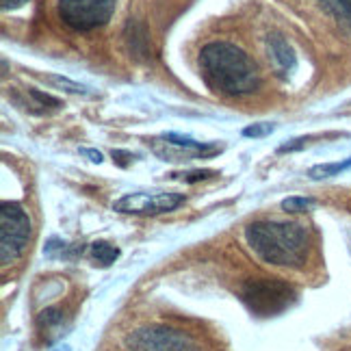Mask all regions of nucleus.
Instances as JSON below:
<instances>
[{
	"label": "nucleus",
	"mask_w": 351,
	"mask_h": 351,
	"mask_svg": "<svg viewBox=\"0 0 351 351\" xmlns=\"http://www.w3.org/2000/svg\"><path fill=\"white\" fill-rule=\"evenodd\" d=\"M199 72L206 85L223 96H247L261 85L256 63L228 42H210L199 50Z\"/></svg>",
	"instance_id": "1"
},
{
	"label": "nucleus",
	"mask_w": 351,
	"mask_h": 351,
	"mask_svg": "<svg viewBox=\"0 0 351 351\" xmlns=\"http://www.w3.org/2000/svg\"><path fill=\"white\" fill-rule=\"evenodd\" d=\"M245 239L261 261L276 267L302 269L310 254V234L295 221H254L245 228Z\"/></svg>",
	"instance_id": "2"
},
{
	"label": "nucleus",
	"mask_w": 351,
	"mask_h": 351,
	"mask_svg": "<svg viewBox=\"0 0 351 351\" xmlns=\"http://www.w3.org/2000/svg\"><path fill=\"white\" fill-rule=\"evenodd\" d=\"M241 297L254 315L274 317L291 306L295 293L287 282L278 278H254L243 285Z\"/></svg>",
	"instance_id": "3"
},
{
	"label": "nucleus",
	"mask_w": 351,
	"mask_h": 351,
	"mask_svg": "<svg viewBox=\"0 0 351 351\" xmlns=\"http://www.w3.org/2000/svg\"><path fill=\"white\" fill-rule=\"evenodd\" d=\"M31 239V219L18 202H3L0 206V261L5 267L16 263Z\"/></svg>",
	"instance_id": "4"
},
{
	"label": "nucleus",
	"mask_w": 351,
	"mask_h": 351,
	"mask_svg": "<svg viewBox=\"0 0 351 351\" xmlns=\"http://www.w3.org/2000/svg\"><path fill=\"white\" fill-rule=\"evenodd\" d=\"M130 351H202L191 334L167 326L139 328L126 336Z\"/></svg>",
	"instance_id": "5"
},
{
	"label": "nucleus",
	"mask_w": 351,
	"mask_h": 351,
	"mask_svg": "<svg viewBox=\"0 0 351 351\" xmlns=\"http://www.w3.org/2000/svg\"><path fill=\"white\" fill-rule=\"evenodd\" d=\"M117 0H59V18L74 31H93L113 18Z\"/></svg>",
	"instance_id": "6"
},
{
	"label": "nucleus",
	"mask_w": 351,
	"mask_h": 351,
	"mask_svg": "<svg viewBox=\"0 0 351 351\" xmlns=\"http://www.w3.org/2000/svg\"><path fill=\"white\" fill-rule=\"evenodd\" d=\"M184 204L182 193L171 191H156V193H128L119 197L113 208L124 215H163L171 213Z\"/></svg>",
	"instance_id": "7"
},
{
	"label": "nucleus",
	"mask_w": 351,
	"mask_h": 351,
	"mask_svg": "<svg viewBox=\"0 0 351 351\" xmlns=\"http://www.w3.org/2000/svg\"><path fill=\"white\" fill-rule=\"evenodd\" d=\"M267 55H269V61H271V65H274V72L280 78H289L297 70L295 52H293L291 44L280 33H274V35L267 37Z\"/></svg>",
	"instance_id": "8"
},
{
	"label": "nucleus",
	"mask_w": 351,
	"mask_h": 351,
	"mask_svg": "<svg viewBox=\"0 0 351 351\" xmlns=\"http://www.w3.org/2000/svg\"><path fill=\"white\" fill-rule=\"evenodd\" d=\"M91 256H93V261H96L98 265L109 267V265H113L117 261L119 250L115 245H111V243H106V241H96V243H91Z\"/></svg>",
	"instance_id": "9"
},
{
	"label": "nucleus",
	"mask_w": 351,
	"mask_h": 351,
	"mask_svg": "<svg viewBox=\"0 0 351 351\" xmlns=\"http://www.w3.org/2000/svg\"><path fill=\"white\" fill-rule=\"evenodd\" d=\"M319 3L351 31V0H319Z\"/></svg>",
	"instance_id": "10"
},
{
	"label": "nucleus",
	"mask_w": 351,
	"mask_h": 351,
	"mask_svg": "<svg viewBox=\"0 0 351 351\" xmlns=\"http://www.w3.org/2000/svg\"><path fill=\"white\" fill-rule=\"evenodd\" d=\"M351 167V156L347 160H341V163H330V165H315L308 171V176L313 180H323V178H332V176H339L341 171Z\"/></svg>",
	"instance_id": "11"
},
{
	"label": "nucleus",
	"mask_w": 351,
	"mask_h": 351,
	"mask_svg": "<svg viewBox=\"0 0 351 351\" xmlns=\"http://www.w3.org/2000/svg\"><path fill=\"white\" fill-rule=\"evenodd\" d=\"M128 29L132 33H126V39H128V44H130V50L134 52L137 57H145L147 55V48H145V35L139 33L141 31V26L139 24H128Z\"/></svg>",
	"instance_id": "12"
},
{
	"label": "nucleus",
	"mask_w": 351,
	"mask_h": 351,
	"mask_svg": "<svg viewBox=\"0 0 351 351\" xmlns=\"http://www.w3.org/2000/svg\"><path fill=\"white\" fill-rule=\"evenodd\" d=\"M44 80L50 85H57V87H61L65 91H70V93H83V96H87V93H89V89L85 85H78V83H74V80L63 78V76H44Z\"/></svg>",
	"instance_id": "13"
},
{
	"label": "nucleus",
	"mask_w": 351,
	"mask_h": 351,
	"mask_svg": "<svg viewBox=\"0 0 351 351\" xmlns=\"http://www.w3.org/2000/svg\"><path fill=\"white\" fill-rule=\"evenodd\" d=\"M313 204H315V199H310V197H289L282 202V208L287 213H304Z\"/></svg>",
	"instance_id": "14"
},
{
	"label": "nucleus",
	"mask_w": 351,
	"mask_h": 351,
	"mask_svg": "<svg viewBox=\"0 0 351 351\" xmlns=\"http://www.w3.org/2000/svg\"><path fill=\"white\" fill-rule=\"evenodd\" d=\"M29 93L35 98L37 106H44V109H59V106H61V100L48 96V93H42V91H37V89H31Z\"/></svg>",
	"instance_id": "15"
},
{
	"label": "nucleus",
	"mask_w": 351,
	"mask_h": 351,
	"mask_svg": "<svg viewBox=\"0 0 351 351\" xmlns=\"http://www.w3.org/2000/svg\"><path fill=\"white\" fill-rule=\"evenodd\" d=\"M274 132V126L271 124H252L243 130L245 137H254V139H261V137H267V134Z\"/></svg>",
	"instance_id": "16"
},
{
	"label": "nucleus",
	"mask_w": 351,
	"mask_h": 351,
	"mask_svg": "<svg viewBox=\"0 0 351 351\" xmlns=\"http://www.w3.org/2000/svg\"><path fill=\"white\" fill-rule=\"evenodd\" d=\"M63 317H61V313L57 308H50V310H44L42 313V317H39V326H46V328H50V326H55V323H59Z\"/></svg>",
	"instance_id": "17"
},
{
	"label": "nucleus",
	"mask_w": 351,
	"mask_h": 351,
	"mask_svg": "<svg viewBox=\"0 0 351 351\" xmlns=\"http://www.w3.org/2000/svg\"><path fill=\"white\" fill-rule=\"evenodd\" d=\"M182 176V180L184 182H197V180H206V178H213L215 171L210 169H204V171H191V173H178Z\"/></svg>",
	"instance_id": "18"
},
{
	"label": "nucleus",
	"mask_w": 351,
	"mask_h": 351,
	"mask_svg": "<svg viewBox=\"0 0 351 351\" xmlns=\"http://www.w3.org/2000/svg\"><path fill=\"white\" fill-rule=\"evenodd\" d=\"M132 158H134V156H132L130 152H124V150H113V160H115L117 165H121V167H126Z\"/></svg>",
	"instance_id": "19"
},
{
	"label": "nucleus",
	"mask_w": 351,
	"mask_h": 351,
	"mask_svg": "<svg viewBox=\"0 0 351 351\" xmlns=\"http://www.w3.org/2000/svg\"><path fill=\"white\" fill-rule=\"evenodd\" d=\"M308 139H295V143H285L280 147V152H293V150H300V147L306 145Z\"/></svg>",
	"instance_id": "20"
},
{
	"label": "nucleus",
	"mask_w": 351,
	"mask_h": 351,
	"mask_svg": "<svg viewBox=\"0 0 351 351\" xmlns=\"http://www.w3.org/2000/svg\"><path fill=\"white\" fill-rule=\"evenodd\" d=\"M0 3H3V9L7 11V9H18L24 3H29V0H0Z\"/></svg>",
	"instance_id": "21"
},
{
	"label": "nucleus",
	"mask_w": 351,
	"mask_h": 351,
	"mask_svg": "<svg viewBox=\"0 0 351 351\" xmlns=\"http://www.w3.org/2000/svg\"><path fill=\"white\" fill-rule=\"evenodd\" d=\"M80 154H85V156H89L93 163H102V154L100 152H96V150H87V147H83L80 150Z\"/></svg>",
	"instance_id": "22"
}]
</instances>
